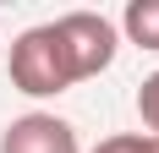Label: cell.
I'll use <instances>...</instances> for the list:
<instances>
[{
	"label": "cell",
	"mask_w": 159,
	"mask_h": 153,
	"mask_svg": "<svg viewBox=\"0 0 159 153\" xmlns=\"http://www.w3.org/2000/svg\"><path fill=\"white\" fill-rule=\"evenodd\" d=\"M93 153H159V137H148V131H121V137H104Z\"/></svg>",
	"instance_id": "5b68a950"
},
{
	"label": "cell",
	"mask_w": 159,
	"mask_h": 153,
	"mask_svg": "<svg viewBox=\"0 0 159 153\" xmlns=\"http://www.w3.org/2000/svg\"><path fill=\"white\" fill-rule=\"evenodd\" d=\"M77 60H71V44L55 22H39V28L16 33L11 38V88L28 93V98H55V93L77 88Z\"/></svg>",
	"instance_id": "6da1fadb"
},
{
	"label": "cell",
	"mask_w": 159,
	"mask_h": 153,
	"mask_svg": "<svg viewBox=\"0 0 159 153\" xmlns=\"http://www.w3.org/2000/svg\"><path fill=\"white\" fill-rule=\"evenodd\" d=\"M121 28H126V38L137 49H159V0H132Z\"/></svg>",
	"instance_id": "277c9868"
},
{
	"label": "cell",
	"mask_w": 159,
	"mask_h": 153,
	"mask_svg": "<svg viewBox=\"0 0 159 153\" xmlns=\"http://www.w3.org/2000/svg\"><path fill=\"white\" fill-rule=\"evenodd\" d=\"M137 115H143L148 137H159V71L143 76V88H137Z\"/></svg>",
	"instance_id": "8992f818"
},
{
	"label": "cell",
	"mask_w": 159,
	"mask_h": 153,
	"mask_svg": "<svg viewBox=\"0 0 159 153\" xmlns=\"http://www.w3.org/2000/svg\"><path fill=\"white\" fill-rule=\"evenodd\" d=\"M55 28L66 33V44H71V60H77V76H82V82L99 76V71H110L115 44H121V33H115L110 16H99V11H66V16H55Z\"/></svg>",
	"instance_id": "7a4b0ae2"
},
{
	"label": "cell",
	"mask_w": 159,
	"mask_h": 153,
	"mask_svg": "<svg viewBox=\"0 0 159 153\" xmlns=\"http://www.w3.org/2000/svg\"><path fill=\"white\" fill-rule=\"evenodd\" d=\"M0 153H82V142H77L71 120L49 115V109H28V115H16L6 126Z\"/></svg>",
	"instance_id": "3957f363"
}]
</instances>
